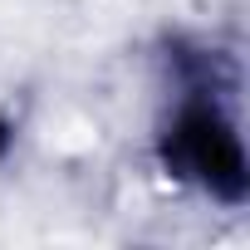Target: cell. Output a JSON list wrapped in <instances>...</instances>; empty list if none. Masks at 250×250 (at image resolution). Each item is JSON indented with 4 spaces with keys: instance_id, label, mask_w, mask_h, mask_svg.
I'll use <instances>...</instances> for the list:
<instances>
[{
    "instance_id": "obj_1",
    "label": "cell",
    "mask_w": 250,
    "mask_h": 250,
    "mask_svg": "<svg viewBox=\"0 0 250 250\" xmlns=\"http://www.w3.org/2000/svg\"><path fill=\"white\" fill-rule=\"evenodd\" d=\"M167 162L201 177L216 196L240 201L245 196V157H240V138L230 133V123L211 108V103H191L177 118V133L167 143Z\"/></svg>"
}]
</instances>
